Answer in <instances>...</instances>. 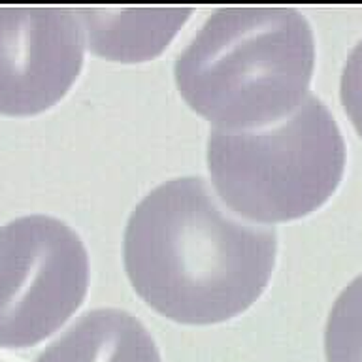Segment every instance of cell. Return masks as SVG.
Masks as SVG:
<instances>
[{"label": "cell", "mask_w": 362, "mask_h": 362, "mask_svg": "<svg viewBox=\"0 0 362 362\" xmlns=\"http://www.w3.org/2000/svg\"><path fill=\"white\" fill-rule=\"evenodd\" d=\"M36 362H163L151 332L130 311H85Z\"/></svg>", "instance_id": "7"}, {"label": "cell", "mask_w": 362, "mask_h": 362, "mask_svg": "<svg viewBox=\"0 0 362 362\" xmlns=\"http://www.w3.org/2000/svg\"><path fill=\"white\" fill-rule=\"evenodd\" d=\"M339 100L351 124L362 138V38L351 49L341 70Z\"/></svg>", "instance_id": "9"}, {"label": "cell", "mask_w": 362, "mask_h": 362, "mask_svg": "<svg viewBox=\"0 0 362 362\" xmlns=\"http://www.w3.org/2000/svg\"><path fill=\"white\" fill-rule=\"evenodd\" d=\"M327 362H362V274L334 300L325 325Z\"/></svg>", "instance_id": "8"}, {"label": "cell", "mask_w": 362, "mask_h": 362, "mask_svg": "<svg viewBox=\"0 0 362 362\" xmlns=\"http://www.w3.org/2000/svg\"><path fill=\"white\" fill-rule=\"evenodd\" d=\"M208 170L219 200L242 219L287 223L328 202L345 170V141L327 104L310 95L279 123L214 129Z\"/></svg>", "instance_id": "3"}, {"label": "cell", "mask_w": 362, "mask_h": 362, "mask_svg": "<svg viewBox=\"0 0 362 362\" xmlns=\"http://www.w3.org/2000/svg\"><path fill=\"white\" fill-rule=\"evenodd\" d=\"M277 232L228 214L200 175L163 181L132 209L123 262L136 294L181 325L230 321L260 298Z\"/></svg>", "instance_id": "1"}, {"label": "cell", "mask_w": 362, "mask_h": 362, "mask_svg": "<svg viewBox=\"0 0 362 362\" xmlns=\"http://www.w3.org/2000/svg\"><path fill=\"white\" fill-rule=\"evenodd\" d=\"M87 287L89 253L68 223L34 214L0 226V347L49 338L83 304Z\"/></svg>", "instance_id": "4"}, {"label": "cell", "mask_w": 362, "mask_h": 362, "mask_svg": "<svg viewBox=\"0 0 362 362\" xmlns=\"http://www.w3.org/2000/svg\"><path fill=\"white\" fill-rule=\"evenodd\" d=\"M83 57L74 10L0 6V113L27 117L55 106L76 83Z\"/></svg>", "instance_id": "5"}, {"label": "cell", "mask_w": 362, "mask_h": 362, "mask_svg": "<svg viewBox=\"0 0 362 362\" xmlns=\"http://www.w3.org/2000/svg\"><path fill=\"white\" fill-rule=\"evenodd\" d=\"M93 53L115 62H146L163 53L192 8H79Z\"/></svg>", "instance_id": "6"}, {"label": "cell", "mask_w": 362, "mask_h": 362, "mask_svg": "<svg viewBox=\"0 0 362 362\" xmlns=\"http://www.w3.org/2000/svg\"><path fill=\"white\" fill-rule=\"evenodd\" d=\"M315 38L285 6H225L181 51L174 78L192 112L221 130H257L287 119L310 96Z\"/></svg>", "instance_id": "2"}]
</instances>
